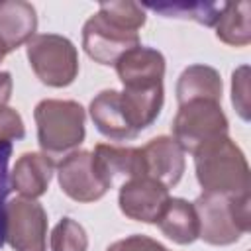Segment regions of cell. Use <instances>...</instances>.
Instances as JSON below:
<instances>
[{
	"instance_id": "cell-1",
	"label": "cell",
	"mask_w": 251,
	"mask_h": 251,
	"mask_svg": "<svg viewBox=\"0 0 251 251\" xmlns=\"http://www.w3.org/2000/svg\"><path fill=\"white\" fill-rule=\"evenodd\" d=\"M196 178L204 192L226 196L249 194V165L243 151L227 135L218 137L194 153Z\"/></svg>"
},
{
	"instance_id": "cell-2",
	"label": "cell",
	"mask_w": 251,
	"mask_h": 251,
	"mask_svg": "<svg viewBox=\"0 0 251 251\" xmlns=\"http://www.w3.org/2000/svg\"><path fill=\"white\" fill-rule=\"evenodd\" d=\"M33 118L41 153L53 163L63 161L84 141V108L75 100H41Z\"/></svg>"
},
{
	"instance_id": "cell-3",
	"label": "cell",
	"mask_w": 251,
	"mask_h": 251,
	"mask_svg": "<svg viewBox=\"0 0 251 251\" xmlns=\"http://www.w3.org/2000/svg\"><path fill=\"white\" fill-rule=\"evenodd\" d=\"M249 194L247 196H226L214 192H202L194 202L198 216L200 233L208 245H231L239 241L251 227L249 214Z\"/></svg>"
},
{
	"instance_id": "cell-4",
	"label": "cell",
	"mask_w": 251,
	"mask_h": 251,
	"mask_svg": "<svg viewBox=\"0 0 251 251\" xmlns=\"http://www.w3.org/2000/svg\"><path fill=\"white\" fill-rule=\"evenodd\" d=\"M25 45L31 71L43 84L63 88L76 78L78 53L71 39L57 33H39Z\"/></svg>"
},
{
	"instance_id": "cell-5",
	"label": "cell",
	"mask_w": 251,
	"mask_h": 251,
	"mask_svg": "<svg viewBox=\"0 0 251 251\" xmlns=\"http://www.w3.org/2000/svg\"><path fill=\"white\" fill-rule=\"evenodd\" d=\"M227 118L214 100H190L178 106L173 120V139L182 151L194 153L202 145L227 135Z\"/></svg>"
},
{
	"instance_id": "cell-6",
	"label": "cell",
	"mask_w": 251,
	"mask_h": 251,
	"mask_svg": "<svg viewBox=\"0 0 251 251\" xmlns=\"http://www.w3.org/2000/svg\"><path fill=\"white\" fill-rule=\"evenodd\" d=\"M6 241L14 251H47V214L39 202H6Z\"/></svg>"
},
{
	"instance_id": "cell-7",
	"label": "cell",
	"mask_w": 251,
	"mask_h": 251,
	"mask_svg": "<svg viewBox=\"0 0 251 251\" xmlns=\"http://www.w3.org/2000/svg\"><path fill=\"white\" fill-rule=\"evenodd\" d=\"M137 45H141L137 31L112 24L100 12L90 16L82 27V47L86 55L100 65H116L124 53Z\"/></svg>"
},
{
	"instance_id": "cell-8",
	"label": "cell",
	"mask_w": 251,
	"mask_h": 251,
	"mask_svg": "<svg viewBox=\"0 0 251 251\" xmlns=\"http://www.w3.org/2000/svg\"><path fill=\"white\" fill-rule=\"evenodd\" d=\"M169 188L151 176H133L120 186L118 204L124 216L143 224H155L169 202Z\"/></svg>"
},
{
	"instance_id": "cell-9",
	"label": "cell",
	"mask_w": 251,
	"mask_h": 251,
	"mask_svg": "<svg viewBox=\"0 0 251 251\" xmlns=\"http://www.w3.org/2000/svg\"><path fill=\"white\" fill-rule=\"evenodd\" d=\"M61 190L76 202L100 200L108 188L92 165V151H73L57 167Z\"/></svg>"
},
{
	"instance_id": "cell-10",
	"label": "cell",
	"mask_w": 251,
	"mask_h": 251,
	"mask_svg": "<svg viewBox=\"0 0 251 251\" xmlns=\"http://www.w3.org/2000/svg\"><path fill=\"white\" fill-rule=\"evenodd\" d=\"M114 67L124 88L145 90V88L163 86L165 57L157 49L137 45L127 53H124Z\"/></svg>"
},
{
	"instance_id": "cell-11",
	"label": "cell",
	"mask_w": 251,
	"mask_h": 251,
	"mask_svg": "<svg viewBox=\"0 0 251 251\" xmlns=\"http://www.w3.org/2000/svg\"><path fill=\"white\" fill-rule=\"evenodd\" d=\"M92 165L106 188H112L118 178L145 176L143 155L139 147H116L100 143L92 151Z\"/></svg>"
},
{
	"instance_id": "cell-12",
	"label": "cell",
	"mask_w": 251,
	"mask_h": 251,
	"mask_svg": "<svg viewBox=\"0 0 251 251\" xmlns=\"http://www.w3.org/2000/svg\"><path fill=\"white\" fill-rule=\"evenodd\" d=\"M145 176L159 180L163 186H175L184 173V151L180 145L167 135L153 137L145 147H141Z\"/></svg>"
},
{
	"instance_id": "cell-13",
	"label": "cell",
	"mask_w": 251,
	"mask_h": 251,
	"mask_svg": "<svg viewBox=\"0 0 251 251\" xmlns=\"http://www.w3.org/2000/svg\"><path fill=\"white\" fill-rule=\"evenodd\" d=\"M53 169L55 163L43 153H24L10 173V186L20 192L22 198L35 200L47 192Z\"/></svg>"
},
{
	"instance_id": "cell-14",
	"label": "cell",
	"mask_w": 251,
	"mask_h": 251,
	"mask_svg": "<svg viewBox=\"0 0 251 251\" xmlns=\"http://www.w3.org/2000/svg\"><path fill=\"white\" fill-rule=\"evenodd\" d=\"M37 29V14L29 2H0V41L6 51H14L27 43Z\"/></svg>"
},
{
	"instance_id": "cell-15",
	"label": "cell",
	"mask_w": 251,
	"mask_h": 251,
	"mask_svg": "<svg viewBox=\"0 0 251 251\" xmlns=\"http://www.w3.org/2000/svg\"><path fill=\"white\" fill-rule=\"evenodd\" d=\"M88 110L96 129L104 137L114 141H124V139H133L137 135L126 120L118 90H102L98 96L92 98Z\"/></svg>"
},
{
	"instance_id": "cell-16",
	"label": "cell",
	"mask_w": 251,
	"mask_h": 251,
	"mask_svg": "<svg viewBox=\"0 0 251 251\" xmlns=\"http://www.w3.org/2000/svg\"><path fill=\"white\" fill-rule=\"evenodd\" d=\"M190 100L222 102V78L216 69L208 65H190L180 73L176 80V102L180 106Z\"/></svg>"
},
{
	"instance_id": "cell-17",
	"label": "cell",
	"mask_w": 251,
	"mask_h": 251,
	"mask_svg": "<svg viewBox=\"0 0 251 251\" xmlns=\"http://www.w3.org/2000/svg\"><path fill=\"white\" fill-rule=\"evenodd\" d=\"M155 224L171 241H175L178 245H188V243L196 241L198 233H200L196 210L190 202H186L182 198H169L167 206L163 208V212Z\"/></svg>"
},
{
	"instance_id": "cell-18",
	"label": "cell",
	"mask_w": 251,
	"mask_h": 251,
	"mask_svg": "<svg viewBox=\"0 0 251 251\" xmlns=\"http://www.w3.org/2000/svg\"><path fill=\"white\" fill-rule=\"evenodd\" d=\"M214 27L222 43L233 47L247 45L251 41V4L247 0L226 2Z\"/></svg>"
},
{
	"instance_id": "cell-19",
	"label": "cell",
	"mask_w": 251,
	"mask_h": 251,
	"mask_svg": "<svg viewBox=\"0 0 251 251\" xmlns=\"http://www.w3.org/2000/svg\"><path fill=\"white\" fill-rule=\"evenodd\" d=\"M226 2L212 4V2H200V4H151L149 10L163 14L165 18H182V20H194L202 25L214 27Z\"/></svg>"
},
{
	"instance_id": "cell-20",
	"label": "cell",
	"mask_w": 251,
	"mask_h": 251,
	"mask_svg": "<svg viewBox=\"0 0 251 251\" xmlns=\"http://www.w3.org/2000/svg\"><path fill=\"white\" fill-rule=\"evenodd\" d=\"M106 20H110L112 24L124 27V29H129V31H137L147 16H145V8L135 4V2H129V0H122V2H102L100 4V10H98Z\"/></svg>"
},
{
	"instance_id": "cell-21",
	"label": "cell",
	"mask_w": 251,
	"mask_h": 251,
	"mask_svg": "<svg viewBox=\"0 0 251 251\" xmlns=\"http://www.w3.org/2000/svg\"><path fill=\"white\" fill-rule=\"evenodd\" d=\"M88 235L73 218H63L51 231V251H86Z\"/></svg>"
},
{
	"instance_id": "cell-22",
	"label": "cell",
	"mask_w": 251,
	"mask_h": 251,
	"mask_svg": "<svg viewBox=\"0 0 251 251\" xmlns=\"http://www.w3.org/2000/svg\"><path fill=\"white\" fill-rule=\"evenodd\" d=\"M10 155H12V143L2 141L0 143V247L6 241V198L12 190L10 173H8Z\"/></svg>"
},
{
	"instance_id": "cell-23",
	"label": "cell",
	"mask_w": 251,
	"mask_h": 251,
	"mask_svg": "<svg viewBox=\"0 0 251 251\" xmlns=\"http://www.w3.org/2000/svg\"><path fill=\"white\" fill-rule=\"evenodd\" d=\"M231 102L241 120H249V67L243 65L231 76Z\"/></svg>"
},
{
	"instance_id": "cell-24",
	"label": "cell",
	"mask_w": 251,
	"mask_h": 251,
	"mask_svg": "<svg viewBox=\"0 0 251 251\" xmlns=\"http://www.w3.org/2000/svg\"><path fill=\"white\" fill-rule=\"evenodd\" d=\"M25 135L24 120L14 108H0V143L2 141H16Z\"/></svg>"
},
{
	"instance_id": "cell-25",
	"label": "cell",
	"mask_w": 251,
	"mask_h": 251,
	"mask_svg": "<svg viewBox=\"0 0 251 251\" xmlns=\"http://www.w3.org/2000/svg\"><path fill=\"white\" fill-rule=\"evenodd\" d=\"M106 251H169V249L147 235H129L126 239L114 241Z\"/></svg>"
},
{
	"instance_id": "cell-26",
	"label": "cell",
	"mask_w": 251,
	"mask_h": 251,
	"mask_svg": "<svg viewBox=\"0 0 251 251\" xmlns=\"http://www.w3.org/2000/svg\"><path fill=\"white\" fill-rule=\"evenodd\" d=\"M12 75L8 71H0V108H6L10 96H12Z\"/></svg>"
},
{
	"instance_id": "cell-27",
	"label": "cell",
	"mask_w": 251,
	"mask_h": 251,
	"mask_svg": "<svg viewBox=\"0 0 251 251\" xmlns=\"http://www.w3.org/2000/svg\"><path fill=\"white\" fill-rule=\"evenodd\" d=\"M6 53H8V51H6V47H4V45H2V41H0V63H2V59L6 57Z\"/></svg>"
}]
</instances>
